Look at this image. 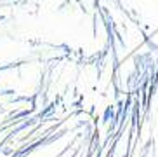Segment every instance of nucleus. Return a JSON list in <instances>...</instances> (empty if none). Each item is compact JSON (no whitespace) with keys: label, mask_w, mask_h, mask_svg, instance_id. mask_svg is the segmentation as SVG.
Masks as SVG:
<instances>
[]
</instances>
